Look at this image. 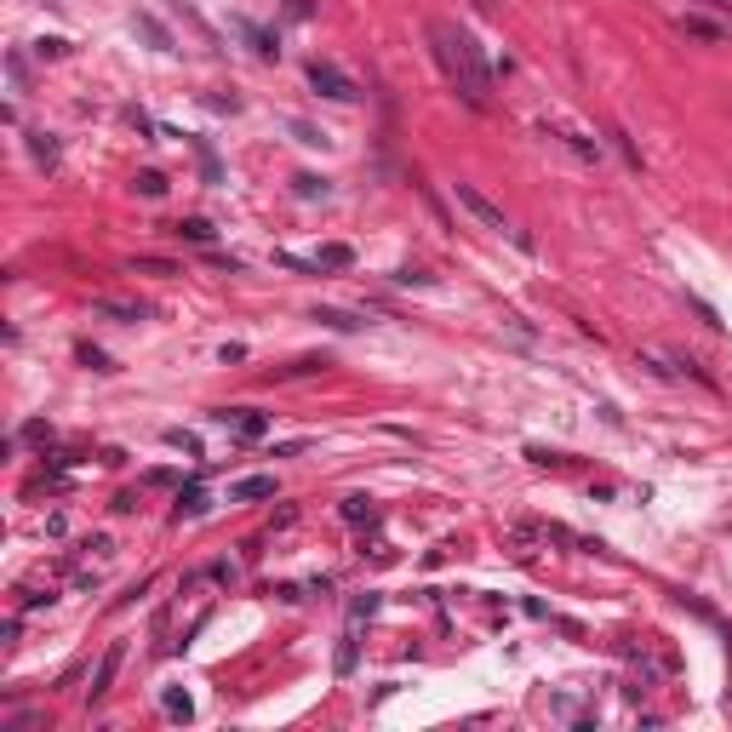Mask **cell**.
Segmentation results:
<instances>
[{
	"instance_id": "obj_1",
	"label": "cell",
	"mask_w": 732,
	"mask_h": 732,
	"mask_svg": "<svg viewBox=\"0 0 732 732\" xmlns=\"http://www.w3.org/2000/svg\"><path fill=\"white\" fill-rule=\"evenodd\" d=\"M429 46H435L446 80L458 86V98H464L469 110H492V69H486V58H481L476 40L458 29V23L435 18V23H429Z\"/></svg>"
},
{
	"instance_id": "obj_2",
	"label": "cell",
	"mask_w": 732,
	"mask_h": 732,
	"mask_svg": "<svg viewBox=\"0 0 732 732\" xmlns=\"http://www.w3.org/2000/svg\"><path fill=\"white\" fill-rule=\"evenodd\" d=\"M641 366H647L653 378H693V384L715 389V378L704 372V366H698L693 355H675V349H658V344H641Z\"/></svg>"
},
{
	"instance_id": "obj_3",
	"label": "cell",
	"mask_w": 732,
	"mask_h": 732,
	"mask_svg": "<svg viewBox=\"0 0 732 732\" xmlns=\"http://www.w3.org/2000/svg\"><path fill=\"white\" fill-rule=\"evenodd\" d=\"M309 86H315L321 98H332V103H355V98H361V92H355V80L338 69V63H321V58L309 63Z\"/></svg>"
},
{
	"instance_id": "obj_4",
	"label": "cell",
	"mask_w": 732,
	"mask_h": 732,
	"mask_svg": "<svg viewBox=\"0 0 732 732\" xmlns=\"http://www.w3.org/2000/svg\"><path fill=\"white\" fill-rule=\"evenodd\" d=\"M452 195H458V207H464V212H469V218H476L481 229H509L504 207H492V200H486L476 183H464V178H458V183H452Z\"/></svg>"
},
{
	"instance_id": "obj_5",
	"label": "cell",
	"mask_w": 732,
	"mask_h": 732,
	"mask_svg": "<svg viewBox=\"0 0 732 732\" xmlns=\"http://www.w3.org/2000/svg\"><path fill=\"white\" fill-rule=\"evenodd\" d=\"M212 424L235 429L240 441H257V435H269V418H264V412H247V406H218V412H212Z\"/></svg>"
},
{
	"instance_id": "obj_6",
	"label": "cell",
	"mask_w": 732,
	"mask_h": 732,
	"mask_svg": "<svg viewBox=\"0 0 732 732\" xmlns=\"http://www.w3.org/2000/svg\"><path fill=\"white\" fill-rule=\"evenodd\" d=\"M120 658H126V647H110V653L98 658V670H92V687H86V704H103L110 698V687H115V670H120Z\"/></svg>"
},
{
	"instance_id": "obj_7",
	"label": "cell",
	"mask_w": 732,
	"mask_h": 732,
	"mask_svg": "<svg viewBox=\"0 0 732 732\" xmlns=\"http://www.w3.org/2000/svg\"><path fill=\"white\" fill-rule=\"evenodd\" d=\"M675 29L693 35V40H710V46H721V40H727V23L704 18V12H681V23H675Z\"/></svg>"
},
{
	"instance_id": "obj_8",
	"label": "cell",
	"mask_w": 732,
	"mask_h": 732,
	"mask_svg": "<svg viewBox=\"0 0 732 732\" xmlns=\"http://www.w3.org/2000/svg\"><path fill=\"white\" fill-rule=\"evenodd\" d=\"M92 315H103V321H149V304H126V297H92Z\"/></svg>"
},
{
	"instance_id": "obj_9",
	"label": "cell",
	"mask_w": 732,
	"mask_h": 732,
	"mask_svg": "<svg viewBox=\"0 0 732 732\" xmlns=\"http://www.w3.org/2000/svg\"><path fill=\"white\" fill-rule=\"evenodd\" d=\"M29 155H35V167H46V172L63 167V143L52 138V132H29Z\"/></svg>"
},
{
	"instance_id": "obj_10",
	"label": "cell",
	"mask_w": 732,
	"mask_h": 732,
	"mask_svg": "<svg viewBox=\"0 0 732 732\" xmlns=\"http://www.w3.org/2000/svg\"><path fill=\"white\" fill-rule=\"evenodd\" d=\"M167 235H178V240H189V247H212V240H218V229H212L207 218H178L167 229Z\"/></svg>"
},
{
	"instance_id": "obj_11",
	"label": "cell",
	"mask_w": 732,
	"mask_h": 732,
	"mask_svg": "<svg viewBox=\"0 0 732 732\" xmlns=\"http://www.w3.org/2000/svg\"><path fill=\"white\" fill-rule=\"evenodd\" d=\"M344 521H349V526H372V521H378V504H372V498H361V492L344 498Z\"/></svg>"
},
{
	"instance_id": "obj_12",
	"label": "cell",
	"mask_w": 732,
	"mask_h": 732,
	"mask_svg": "<svg viewBox=\"0 0 732 732\" xmlns=\"http://www.w3.org/2000/svg\"><path fill=\"white\" fill-rule=\"evenodd\" d=\"M195 515H207V492H200V486H189V492H178V509H172V521H195Z\"/></svg>"
},
{
	"instance_id": "obj_13",
	"label": "cell",
	"mask_w": 732,
	"mask_h": 732,
	"mask_svg": "<svg viewBox=\"0 0 732 732\" xmlns=\"http://www.w3.org/2000/svg\"><path fill=\"white\" fill-rule=\"evenodd\" d=\"M235 498H275V476H247V481H235Z\"/></svg>"
},
{
	"instance_id": "obj_14",
	"label": "cell",
	"mask_w": 732,
	"mask_h": 732,
	"mask_svg": "<svg viewBox=\"0 0 732 732\" xmlns=\"http://www.w3.org/2000/svg\"><path fill=\"white\" fill-rule=\"evenodd\" d=\"M132 275H160V281H172V275H183V269L167 264V257H132Z\"/></svg>"
},
{
	"instance_id": "obj_15",
	"label": "cell",
	"mask_w": 732,
	"mask_h": 732,
	"mask_svg": "<svg viewBox=\"0 0 732 732\" xmlns=\"http://www.w3.org/2000/svg\"><path fill=\"white\" fill-rule=\"evenodd\" d=\"M132 29H138V35H149V40H155L160 52H172V35L160 29V18H149V12H138V18H132Z\"/></svg>"
},
{
	"instance_id": "obj_16",
	"label": "cell",
	"mask_w": 732,
	"mask_h": 732,
	"mask_svg": "<svg viewBox=\"0 0 732 732\" xmlns=\"http://www.w3.org/2000/svg\"><path fill=\"white\" fill-rule=\"evenodd\" d=\"M292 189H297V200H327V178H315V172H297Z\"/></svg>"
},
{
	"instance_id": "obj_17",
	"label": "cell",
	"mask_w": 732,
	"mask_h": 732,
	"mask_svg": "<svg viewBox=\"0 0 732 732\" xmlns=\"http://www.w3.org/2000/svg\"><path fill=\"white\" fill-rule=\"evenodd\" d=\"M315 321H327L332 332H361V315H349V309H315Z\"/></svg>"
},
{
	"instance_id": "obj_18",
	"label": "cell",
	"mask_w": 732,
	"mask_h": 732,
	"mask_svg": "<svg viewBox=\"0 0 732 732\" xmlns=\"http://www.w3.org/2000/svg\"><path fill=\"white\" fill-rule=\"evenodd\" d=\"M315 264H321V269H349V264H355V252H349L344 240H332V247H321Z\"/></svg>"
},
{
	"instance_id": "obj_19",
	"label": "cell",
	"mask_w": 732,
	"mask_h": 732,
	"mask_svg": "<svg viewBox=\"0 0 732 732\" xmlns=\"http://www.w3.org/2000/svg\"><path fill=\"white\" fill-rule=\"evenodd\" d=\"M195 155H200V172H207V183H218V178H224V167H218V155H212V143H207V138H195Z\"/></svg>"
},
{
	"instance_id": "obj_20",
	"label": "cell",
	"mask_w": 732,
	"mask_h": 732,
	"mask_svg": "<svg viewBox=\"0 0 732 732\" xmlns=\"http://www.w3.org/2000/svg\"><path fill=\"white\" fill-rule=\"evenodd\" d=\"M561 143H566V149H578L584 160H601V143H595V138H584V132H561Z\"/></svg>"
},
{
	"instance_id": "obj_21",
	"label": "cell",
	"mask_w": 732,
	"mask_h": 732,
	"mask_svg": "<svg viewBox=\"0 0 732 732\" xmlns=\"http://www.w3.org/2000/svg\"><path fill=\"white\" fill-rule=\"evenodd\" d=\"M6 75L18 92H29V63H23V52H6Z\"/></svg>"
},
{
	"instance_id": "obj_22",
	"label": "cell",
	"mask_w": 732,
	"mask_h": 732,
	"mask_svg": "<svg viewBox=\"0 0 732 732\" xmlns=\"http://www.w3.org/2000/svg\"><path fill=\"white\" fill-rule=\"evenodd\" d=\"M75 355H80V366H92V372H115V361L103 355V349H92V344H80Z\"/></svg>"
},
{
	"instance_id": "obj_23",
	"label": "cell",
	"mask_w": 732,
	"mask_h": 732,
	"mask_svg": "<svg viewBox=\"0 0 732 732\" xmlns=\"http://www.w3.org/2000/svg\"><path fill=\"white\" fill-rule=\"evenodd\" d=\"M132 183H138V195H149V200H160V195H167V178H160V172H138Z\"/></svg>"
},
{
	"instance_id": "obj_24",
	"label": "cell",
	"mask_w": 732,
	"mask_h": 732,
	"mask_svg": "<svg viewBox=\"0 0 732 732\" xmlns=\"http://www.w3.org/2000/svg\"><path fill=\"white\" fill-rule=\"evenodd\" d=\"M275 264L281 269H297V275H321V264H309V257H297V252H275Z\"/></svg>"
},
{
	"instance_id": "obj_25",
	"label": "cell",
	"mask_w": 732,
	"mask_h": 732,
	"mask_svg": "<svg viewBox=\"0 0 732 732\" xmlns=\"http://www.w3.org/2000/svg\"><path fill=\"white\" fill-rule=\"evenodd\" d=\"M687 304H693V309H698V321H704V327H710V332H721V315H715V309H710V304H704V297H698V292H687Z\"/></svg>"
},
{
	"instance_id": "obj_26",
	"label": "cell",
	"mask_w": 732,
	"mask_h": 732,
	"mask_svg": "<svg viewBox=\"0 0 732 732\" xmlns=\"http://www.w3.org/2000/svg\"><path fill=\"white\" fill-rule=\"evenodd\" d=\"M526 458H533V464H544V469H561V464H566V452H549V446H526Z\"/></svg>"
},
{
	"instance_id": "obj_27",
	"label": "cell",
	"mask_w": 732,
	"mask_h": 732,
	"mask_svg": "<svg viewBox=\"0 0 732 732\" xmlns=\"http://www.w3.org/2000/svg\"><path fill=\"white\" fill-rule=\"evenodd\" d=\"M349 670H355V630H349L344 647H338V675H349Z\"/></svg>"
},
{
	"instance_id": "obj_28",
	"label": "cell",
	"mask_w": 732,
	"mask_h": 732,
	"mask_svg": "<svg viewBox=\"0 0 732 732\" xmlns=\"http://www.w3.org/2000/svg\"><path fill=\"white\" fill-rule=\"evenodd\" d=\"M167 715L172 721H189V693H167Z\"/></svg>"
},
{
	"instance_id": "obj_29",
	"label": "cell",
	"mask_w": 732,
	"mask_h": 732,
	"mask_svg": "<svg viewBox=\"0 0 732 732\" xmlns=\"http://www.w3.org/2000/svg\"><path fill=\"white\" fill-rule=\"evenodd\" d=\"M247 40L257 46V58H275V40H269L264 29H252V23H247Z\"/></svg>"
},
{
	"instance_id": "obj_30",
	"label": "cell",
	"mask_w": 732,
	"mask_h": 732,
	"mask_svg": "<svg viewBox=\"0 0 732 732\" xmlns=\"http://www.w3.org/2000/svg\"><path fill=\"white\" fill-rule=\"evenodd\" d=\"M292 132H297V143H327L315 126H309V120H292Z\"/></svg>"
},
{
	"instance_id": "obj_31",
	"label": "cell",
	"mask_w": 732,
	"mask_h": 732,
	"mask_svg": "<svg viewBox=\"0 0 732 732\" xmlns=\"http://www.w3.org/2000/svg\"><path fill=\"white\" fill-rule=\"evenodd\" d=\"M63 52H69V40H58V35L40 40V58H63Z\"/></svg>"
},
{
	"instance_id": "obj_32",
	"label": "cell",
	"mask_w": 732,
	"mask_h": 732,
	"mask_svg": "<svg viewBox=\"0 0 732 732\" xmlns=\"http://www.w3.org/2000/svg\"><path fill=\"white\" fill-rule=\"evenodd\" d=\"M395 281H401V287H429V275H424V269H401Z\"/></svg>"
},
{
	"instance_id": "obj_33",
	"label": "cell",
	"mask_w": 732,
	"mask_h": 732,
	"mask_svg": "<svg viewBox=\"0 0 732 732\" xmlns=\"http://www.w3.org/2000/svg\"><path fill=\"white\" fill-rule=\"evenodd\" d=\"M52 601H58L52 590H46V595H23V613H40V606H52Z\"/></svg>"
},
{
	"instance_id": "obj_34",
	"label": "cell",
	"mask_w": 732,
	"mask_h": 732,
	"mask_svg": "<svg viewBox=\"0 0 732 732\" xmlns=\"http://www.w3.org/2000/svg\"><path fill=\"white\" fill-rule=\"evenodd\" d=\"M698 6H732V0H698Z\"/></svg>"
}]
</instances>
